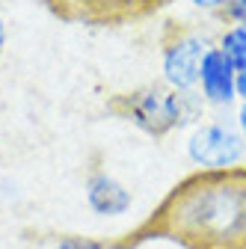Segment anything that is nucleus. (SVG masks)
Masks as SVG:
<instances>
[{
    "label": "nucleus",
    "mask_w": 246,
    "mask_h": 249,
    "mask_svg": "<svg viewBox=\"0 0 246 249\" xmlns=\"http://www.w3.org/2000/svg\"><path fill=\"white\" fill-rule=\"evenodd\" d=\"M142 240H172L184 249H246V163L196 169L178 181L119 249Z\"/></svg>",
    "instance_id": "1"
},
{
    "label": "nucleus",
    "mask_w": 246,
    "mask_h": 249,
    "mask_svg": "<svg viewBox=\"0 0 246 249\" xmlns=\"http://www.w3.org/2000/svg\"><path fill=\"white\" fill-rule=\"evenodd\" d=\"M107 110L113 116L134 122L140 131L151 137H166L175 128H181L190 116H196V107L190 104V92H175L172 86L160 83H151L134 92H119L107 101Z\"/></svg>",
    "instance_id": "2"
},
{
    "label": "nucleus",
    "mask_w": 246,
    "mask_h": 249,
    "mask_svg": "<svg viewBox=\"0 0 246 249\" xmlns=\"http://www.w3.org/2000/svg\"><path fill=\"white\" fill-rule=\"evenodd\" d=\"M172 0H45V6L63 21L74 24H98V27H119L137 24L158 15Z\"/></svg>",
    "instance_id": "3"
},
{
    "label": "nucleus",
    "mask_w": 246,
    "mask_h": 249,
    "mask_svg": "<svg viewBox=\"0 0 246 249\" xmlns=\"http://www.w3.org/2000/svg\"><path fill=\"white\" fill-rule=\"evenodd\" d=\"M208 39L190 27H169L163 39V80L175 92H193L208 53Z\"/></svg>",
    "instance_id": "4"
},
{
    "label": "nucleus",
    "mask_w": 246,
    "mask_h": 249,
    "mask_svg": "<svg viewBox=\"0 0 246 249\" xmlns=\"http://www.w3.org/2000/svg\"><path fill=\"white\" fill-rule=\"evenodd\" d=\"M243 154H246V140L240 137V131L220 124V122L199 124L187 140V158L199 169L237 166L243 160Z\"/></svg>",
    "instance_id": "5"
},
{
    "label": "nucleus",
    "mask_w": 246,
    "mask_h": 249,
    "mask_svg": "<svg viewBox=\"0 0 246 249\" xmlns=\"http://www.w3.org/2000/svg\"><path fill=\"white\" fill-rule=\"evenodd\" d=\"M237 69L228 62V56L217 48L211 45L205 59H202V69H199V92L202 98L213 107H231L237 101Z\"/></svg>",
    "instance_id": "6"
},
{
    "label": "nucleus",
    "mask_w": 246,
    "mask_h": 249,
    "mask_svg": "<svg viewBox=\"0 0 246 249\" xmlns=\"http://www.w3.org/2000/svg\"><path fill=\"white\" fill-rule=\"evenodd\" d=\"M86 202L89 208L101 216H119L131 208V190L125 184L110 178L104 169H92L86 175Z\"/></svg>",
    "instance_id": "7"
},
{
    "label": "nucleus",
    "mask_w": 246,
    "mask_h": 249,
    "mask_svg": "<svg viewBox=\"0 0 246 249\" xmlns=\"http://www.w3.org/2000/svg\"><path fill=\"white\" fill-rule=\"evenodd\" d=\"M217 48L228 56V62L237 71H246V27L243 24H231L223 30V36L217 42Z\"/></svg>",
    "instance_id": "8"
},
{
    "label": "nucleus",
    "mask_w": 246,
    "mask_h": 249,
    "mask_svg": "<svg viewBox=\"0 0 246 249\" xmlns=\"http://www.w3.org/2000/svg\"><path fill=\"white\" fill-rule=\"evenodd\" d=\"M56 249H104L101 240H92V237H77V234H69L56 243Z\"/></svg>",
    "instance_id": "9"
},
{
    "label": "nucleus",
    "mask_w": 246,
    "mask_h": 249,
    "mask_svg": "<svg viewBox=\"0 0 246 249\" xmlns=\"http://www.w3.org/2000/svg\"><path fill=\"white\" fill-rule=\"evenodd\" d=\"M223 21L231 27V24H246V0H231V3L220 12Z\"/></svg>",
    "instance_id": "10"
},
{
    "label": "nucleus",
    "mask_w": 246,
    "mask_h": 249,
    "mask_svg": "<svg viewBox=\"0 0 246 249\" xmlns=\"http://www.w3.org/2000/svg\"><path fill=\"white\" fill-rule=\"evenodd\" d=\"M190 3H193L196 9H205V12H223L231 0H190Z\"/></svg>",
    "instance_id": "11"
},
{
    "label": "nucleus",
    "mask_w": 246,
    "mask_h": 249,
    "mask_svg": "<svg viewBox=\"0 0 246 249\" xmlns=\"http://www.w3.org/2000/svg\"><path fill=\"white\" fill-rule=\"evenodd\" d=\"M234 89H237V101L246 104V71H237V83H234Z\"/></svg>",
    "instance_id": "12"
},
{
    "label": "nucleus",
    "mask_w": 246,
    "mask_h": 249,
    "mask_svg": "<svg viewBox=\"0 0 246 249\" xmlns=\"http://www.w3.org/2000/svg\"><path fill=\"white\" fill-rule=\"evenodd\" d=\"M237 131H240V137L246 140V104L237 107Z\"/></svg>",
    "instance_id": "13"
},
{
    "label": "nucleus",
    "mask_w": 246,
    "mask_h": 249,
    "mask_svg": "<svg viewBox=\"0 0 246 249\" xmlns=\"http://www.w3.org/2000/svg\"><path fill=\"white\" fill-rule=\"evenodd\" d=\"M3 48H6V27L0 21V53H3Z\"/></svg>",
    "instance_id": "14"
},
{
    "label": "nucleus",
    "mask_w": 246,
    "mask_h": 249,
    "mask_svg": "<svg viewBox=\"0 0 246 249\" xmlns=\"http://www.w3.org/2000/svg\"><path fill=\"white\" fill-rule=\"evenodd\" d=\"M243 27H246V24H243Z\"/></svg>",
    "instance_id": "15"
}]
</instances>
